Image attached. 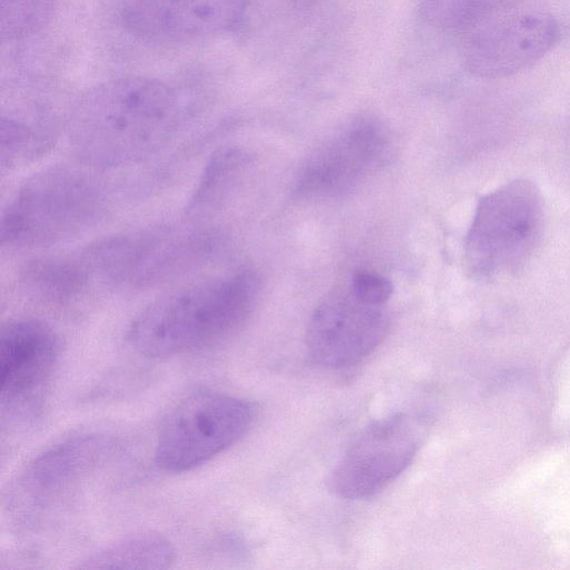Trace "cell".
<instances>
[{
  "mask_svg": "<svg viewBox=\"0 0 570 570\" xmlns=\"http://www.w3.org/2000/svg\"><path fill=\"white\" fill-rule=\"evenodd\" d=\"M184 120L177 92L165 82L126 76L97 83L70 110L67 131L77 157L95 168L142 161L166 147Z\"/></svg>",
  "mask_w": 570,
  "mask_h": 570,
  "instance_id": "6da1fadb",
  "label": "cell"
},
{
  "mask_svg": "<svg viewBox=\"0 0 570 570\" xmlns=\"http://www.w3.org/2000/svg\"><path fill=\"white\" fill-rule=\"evenodd\" d=\"M259 294L261 278L247 268L175 289L135 317L129 342L153 358L212 347L245 325Z\"/></svg>",
  "mask_w": 570,
  "mask_h": 570,
  "instance_id": "7a4b0ae2",
  "label": "cell"
},
{
  "mask_svg": "<svg viewBox=\"0 0 570 570\" xmlns=\"http://www.w3.org/2000/svg\"><path fill=\"white\" fill-rule=\"evenodd\" d=\"M224 234L200 223L159 224L101 238L79 256L94 283L136 292L174 281L215 259Z\"/></svg>",
  "mask_w": 570,
  "mask_h": 570,
  "instance_id": "3957f363",
  "label": "cell"
},
{
  "mask_svg": "<svg viewBox=\"0 0 570 570\" xmlns=\"http://www.w3.org/2000/svg\"><path fill=\"white\" fill-rule=\"evenodd\" d=\"M107 194L92 176L66 165L30 176L1 216V245L10 249L55 245L96 226L107 210Z\"/></svg>",
  "mask_w": 570,
  "mask_h": 570,
  "instance_id": "277c9868",
  "label": "cell"
},
{
  "mask_svg": "<svg viewBox=\"0 0 570 570\" xmlns=\"http://www.w3.org/2000/svg\"><path fill=\"white\" fill-rule=\"evenodd\" d=\"M453 29L468 69L489 79L534 65L559 37L547 0H466Z\"/></svg>",
  "mask_w": 570,
  "mask_h": 570,
  "instance_id": "5b68a950",
  "label": "cell"
},
{
  "mask_svg": "<svg viewBox=\"0 0 570 570\" xmlns=\"http://www.w3.org/2000/svg\"><path fill=\"white\" fill-rule=\"evenodd\" d=\"M255 414V406L247 400L209 390L193 392L161 421L155 461L171 473L193 470L242 439Z\"/></svg>",
  "mask_w": 570,
  "mask_h": 570,
  "instance_id": "8992f818",
  "label": "cell"
},
{
  "mask_svg": "<svg viewBox=\"0 0 570 570\" xmlns=\"http://www.w3.org/2000/svg\"><path fill=\"white\" fill-rule=\"evenodd\" d=\"M541 227V198L532 183L514 180L485 195L466 235L471 271L487 277L518 268L532 254Z\"/></svg>",
  "mask_w": 570,
  "mask_h": 570,
  "instance_id": "52a82bcc",
  "label": "cell"
},
{
  "mask_svg": "<svg viewBox=\"0 0 570 570\" xmlns=\"http://www.w3.org/2000/svg\"><path fill=\"white\" fill-rule=\"evenodd\" d=\"M419 415L394 413L365 426L332 469L327 484L337 497L368 498L412 463L426 431Z\"/></svg>",
  "mask_w": 570,
  "mask_h": 570,
  "instance_id": "ba28073f",
  "label": "cell"
},
{
  "mask_svg": "<svg viewBox=\"0 0 570 570\" xmlns=\"http://www.w3.org/2000/svg\"><path fill=\"white\" fill-rule=\"evenodd\" d=\"M389 317L382 306L357 299L351 291L333 292L314 309L306 330L311 358L327 368L354 366L385 338Z\"/></svg>",
  "mask_w": 570,
  "mask_h": 570,
  "instance_id": "9c48e42d",
  "label": "cell"
},
{
  "mask_svg": "<svg viewBox=\"0 0 570 570\" xmlns=\"http://www.w3.org/2000/svg\"><path fill=\"white\" fill-rule=\"evenodd\" d=\"M391 147L382 125L370 119L355 120L306 159L293 191L308 198L348 191L386 161Z\"/></svg>",
  "mask_w": 570,
  "mask_h": 570,
  "instance_id": "30bf717a",
  "label": "cell"
},
{
  "mask_svg": "<svg viewBox=\"0 0 570 570\" xmlns=\"http://www.w3.org/2000/svg\"><path fill=\"white\" fill-rule=\"evenodd\" d=\"M246 0H124L121 26L156 42H183L228 31L244 17Z\"/></svg>",
  "mask_w": 570,
  "mask_h": 570,
  "instance_id": "8fae6325",
  "label": "cell"
},
{
  "mask_svg": "<svg viewBox=\"0 0 570 570\" xmlns=\"http://www.w3.org/2000/svg\"><path fill=\"white\" fill-rule=\"evenodd\" d=\"M58 356V337L45 322L21 317L4 324L0 335L2 409L32 405L50 380Z\"/></svg>",
  "mask_w": 570,
  "mask_h": 570,
  "instance_id": "7c38bea8",
  "label": "cell"
},
{
  "mask_svg": "<svg viewBox=\"0 0 570 570\" xmlns=\"http://www.w3.org/2000/svg\"><path fill=\"white\" fill-rule=\"evenodd\" d=\"M112 446L106 434L79 432L37 454L21 472L17 490L21 503L50 504L69 493L106 456Z\"/></svg>",
  "mask_w": 570,
  "mask_h": 570,
  "instance_id": "4fadbf2b",
  "label": "cell"
},
{
  "mask_svg": "<svg viewBox=\"0 0 570 570\" xmlns=\"http://www.w3.org/2000/svg\"><path fill=\"white\" fill-rule=\"evenodd\" d=\"M18 284L30 298L48 305H65L81 297L94 281L78 254L35 257L21 266Z\"/></svg>",
  "mask_w": 570,
  "mask_h": 570,
  "instance_id": "5bb4252c",
  "label": "cell"
},
{
  "mask_svg": "<svg viewBox=\"0 0 570 570\" xmlns=\"http://www.w3.org/2000/svg\"><path fill=\"white\" fill-rule=\"evenodd\" d=\"M176 560L171 542L154 531L125 535L79 561L81 569H166Z\"/></svg>",
  "mask_w": 570,
  "mask_h": 570,
  "instance_id": "9a60e30c",
  "label": "cell"
},
{
  "mask_svg": "<svg viewBox=\"0 0 570 570\" xmlns=\"http://www.w3.org/2000/svg\"><path fill=\"white\" fill-rule=\"evenodd\" d=\"M249 164L247 153L238 147L215 151L205 165L186 206V216L199 220L218 209L229 196Z\"/></svg>",
  "mask_w": 570,
  "mask_h": 570,
  "instance_id": "2e32d148",
  "label": "cell"
},
{
  "mask_svg": "<svg viewBox=\"0 0 570 570\" xmlns=\"http://www.w3.org/2000/svg\"><path fill=\"white\" fill-rule=\"evenodd\" d=\"M56 0H1V36L18 40L32 36L51 19Z\"/></svg>",
  "mask_w": 570,
  "mask_h": 570,
  "instance_id": "e0dca14e",
  "label": "cell"
},
{
  "mask_svg": "<svg viewBox=\"0 0 570 570\" xmlns=\"http://www.w3.org/2000/svg\"><path fill=\"white\" fill-rule=\"evenodd\" d=\"M350 291L365 304L383 306L392 295L393 285L384 276L374 273H358L353 277Z\"/></svg>",
  "mask_w": 570,
  "mask_h": 570,
  "instance_id": "ac0fdd59",
  "label": "cell"
}]
</instances>
